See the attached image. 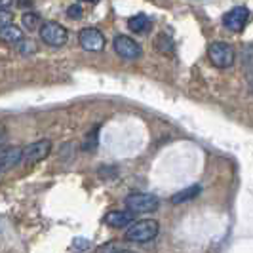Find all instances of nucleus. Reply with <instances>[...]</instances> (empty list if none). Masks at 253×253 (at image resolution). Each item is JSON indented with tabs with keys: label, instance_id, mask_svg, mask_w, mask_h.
I'll return each instance as SVG.
<instances>
[{
	"label": "nucleus",
	"instance_id": "14",
	"mask_svg": "<svg viewBox=\"0 0 253 253\" xmlns=\"http://www.w3.org/2000/svg\"><path fill=\"white\" fill-rule=\"evenodd\" d=\"M21 21H23V27H25L27 31H37L38 27H40V17L33 12L23 13V19Z\"/></svg>",
	"mask_w": 253,
	"mask_h": 253
},
{
	"label": "nucleus",
	"instance_id": "2",
	"mask_svg": "<svg viewBox=\"0 0 253 253\" xmlns=\"http://www.w3.org/2000/svg\"><path fill=\"white\" fill-rule=\"evenodd\" d=\"M208 55H210V61L219 69H228L236 61V51L227 42H213L208 48Z\"/></svg>",
	"mask_w": 253,
	"mask_h": 253
},
{
	"label": "nucleus",
	"instance_id": "20",
	"mask_svg": "<svg viewBox=\"0 0 253 253\" xmlns=\"http://www.w3.org/2000/svg\"><path fill=\"white\" fill-rule=\"evenodd\" d=\"M6 139V135H4V133H2V131H0V143H2V141Z\"/></svg>",
	"mask_w": 253,
	"mask_h": 253
},
{
	"label": "nucleus",
	"instance_id": "8",
	"mask_svg": "<svg viewBox=\"0 0 253 253\" xmlns=\"http://www.w3.org/2000/svg\"><path fill=\"white\" fill-rule=\"evenodd\" d=\"M78 42L88 51H101L105 48V37L97 29H82L78 33Z\"/></svg>",
	"mask_w": 253,
	"mask_h": 253
},
{
	"label": "nucleus",
	"instance_id": "7",
	"mask_svg": "<svg viewBox=\"0 0 253 253\" xmlns=\"http://www.w3.org/2000/svg\"><path fill=\"white\" fill-rule=\"evenodd\" d=\"M248 21H250V10L246 6H236L230 12L225 13V17H223V25L232 33H240Z\"/></svg>",
	"mask_w": 253,
	"mask_h": 253
},
{
	"label": "nucleus",
	"instance_id": "11",
	"mask_svg": "<svg viewBox=\"0 0 253 253\" xmlns=\"http://www.w3.org/2000/svg\"><path fill=\"white\" fill-rule=\"evenodd\" d=\"M23 38V31L13 23L0 27V42H6V44H17L19 40Z\"/></svg>",
	"mask_w": 253,
	"mask_h": 253
},
{
	"label": "nucleus",
	"instance_id": "21",
	"mask_svg": "<svg viewBox=\"0 0 253 253\" xmlns=\"http://www.w3.org/2000/svg\"><path fill=\"white\" fill-rule=\"evenodd\" d=\"M80 2H97V0H80Z\"/></svg>",
	"mask_w": 253,
	"mask_h": 253
},
{
	"label": "nucleus",
	"instance_id": "16",
	"mask_svg": "<svg viewBox=\"0 0 253 253\" xmlns=\"http://www.w3.org/2000/svg\"><path fill=\"white\" fill-rule=\"evenodd\" d=\"M12 19H13V13L12 12H8L6 8H0V27L12 23Z\"/></svg>",
	"mask_w": 253,
	"mask_h": 253
},
{
	"label": "nucleus",
	"instance_id": "18",
	"mask_svg": "<svg viewBox=\"0 0 253 253\" xmlns=\"http://www.w3.org/2000/svg\"><path fill=\"white\" fill-rule=\"evenodd\" d=\"M75 248H78V250H88L89 242L86 238H75Z\"/></svg>",
	"mask_w": 253,
	"mask_h": 253
},
{
	"label": "nucleus",
	"instance_id": "3",
	"mask_svg": "<svg viewBox=\"0 0 253 253\" xmlns=\"http://www.w3.org/2000/svg\"><path fill=\"white\" fill-rule=\"evenodd\" d=\"M158 206H160V200L154 194L133 192L126 198V208L133 213H151L158 210Z\"/></svg>",
	"mask_w": 253,
	"mask_h": 253
},
{
	"label": "nucleus",
	"instance_id": "13",
	"mask_svg": "<svg viewBox=\"0 0 253 253\" xmlns=\"http://www.w3.org/2000/svg\"><path fill=\"white\" fill-rule=\"evenodd\" d=\"M200 192H202V189H200L198 185H192V187H189V189H183V190H179L177 194H173V196H171V202L173 204L189 202V200H194Z\"/></svg>",
	"mask_w": 253,
	"mask_h": 253
},
{
	"label": "nucleus",
	"instance_id": "6",
	"mask_svg": "<svg viewBox=\"0 0 253 253\" xmlns=\"http://www.w3.org/2000/svg\"><path fill=\"white\" fill-rule=\"evenodd\" d=\"M113 46H114V51L120 55V57H124V59H139L143 50H141V46L135 42V40H131L129 37L126 35H118V37L113 40Z\"/></svg>",
	"mask_w": 253,
	"mask_h": 253
},
{
	"label": "nucleus",
	"instance_id": "1",
	"mask_svg": "<svg viewBox=\"0 0 253 253\" xmlns=\"http://www.w3.org/2000/svg\"><path fill=\"white\" fill-rule=\"evenodd\" d=\"M158 230H160V227L154 219H145V221L133 223L127 228L124 238L127 242H135V244H147V242H152L158 236Z\"/></svg>",
	"mask_w": 253,
	"mask_h": 253
},
{
	"label": "nucleus",
	"instance_id": "15",
	"mask_svg": "<svg viewBox=\"0 0 253 253\" xmlns=\"http://www.w3.org/2000/svg\"><path fill=\"white\" fill-rule=\"evenodd\" d=\"M17 44H19V53L25 55V57L27 55H33L37 51V42L31 40V38H21Z\"/></svg>",
	"mask_w": 253,
	"mask_h": 253
},
{
	"label": "nucleus",
	"instance_id": "4",
	"mask_svg": "<svg viewBox=\"0 0 253 253\" xmlns=\"http://www.w3.org/2000/svg\"><path fill=\"white\" fill-rule=\"evenodd\" d=\"M40 38L42 42H46L48 46H53V48H61L67 44L69 40V33L63 25L59 23H53V21H48L40 27Z\"/></svg>",
	"mask_w": 253,
	"mask_h": 253
},
{
	"label": "nucleus",
	"instance_id": "19",
	"mask_svg": "<svg viewBox=\"0 0 253 253\" xmlns=\"http://www.w3.org/2000/svg\"><path fill=\"white\" fill-rule=\"evenodd\" d=\"M13 0H0V8H8Z\"/></svg>",
	"mask_w": 253,
	"mask_h": 253
},
{
	"label": "nucleus",
	"instance_id": "9",
	"mask_svg": "<svg viewBox=\"0 0 253 253\" xmlns=\"http://www.w3.org/2000/svg\"><path fill=\"white\" fill-rule=\"evenodd\" d=\"M21 154L23 149L19 147H6V149H0V160H2V169H10L15 164L21 162Z\"/></svg>",
	"mask_w": 253,
	"mask_h": 253
},
{
	"label": "nucleus",
	"instance_id": "22",
	"mask_svg": "<svg viewBox=\"0 0 253 253\" xmlns=\"http://www.w3.org/2000/svg\"><path fill=\"white\" fill-rule=\"evenodd\" d=\"M0 171H2V160H0Z\"/></svg>",
	"mask_w": 253,
	"mask_h": 253
},
{
	"label": "nucleus",
	"instance_id": "17",
	"mask_svg": "<svg viewBox=\"0 0 253 253\" xmlns=\"http://www.w3.org/2000/svg\"><path fill=\"white\" fill-rule=\"evenodd\" d=\"M67 17H69V19H80V17H82V8H80L78 4L71 6V8L67 10Z\"/></svg>",
	"mask_w": 253,
	"mask_h": 253
},
{
	"label": "nucleus",
	"instance_id": "12",
	"mask_svg": "<svg viewBox=\"0 0 253 253\" xmlns=\"http://www.w3.org/2000/svg\"><path fill=\"white\" fill-rule=\"evenodd\" d=\"M127 25H129V29H131L133 33H137V35H145V33H149V31H151V19H149L145 13H137V15L129 17Z\"/></svg>",
	"mask_w": 253,
	"mask_h": 253
},
{
	"label": "nucleus",
	"instance_id": "10",
	"mask_svg": "<svg viewBox=\"0 0 253 253\" xmlns=\"http://www.w3.org/2000/svg\"><path fill=\"white\" fill-rule=\"evenodd\" d=\"M133 221V211H109L105 215V223L113 228H122Z\"/></svg>",
	"mask_w": 253,
	"mask_h": 253
},
{
	"label": "nucleus",
	"instance_id": "5",
	"mask_svg": "<svg viewBox=\"0 0 253 253\" xmlns=\"http://www.w3.org/2000/svg\"><path fill=\"white\" fill-rule=\"evenodd\" d=\"M50 152H51V141L50 139L35 141V143L27 145L25 149H23L21 160L27 162V164H35V162H40V160L48 158Z\"/></svg>",
	"mask_w": 253,
	"mask_h": 253
}]
</instances>
